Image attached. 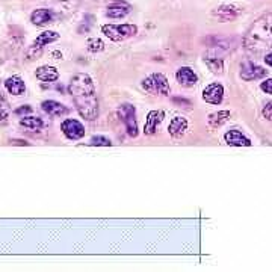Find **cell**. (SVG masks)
<instances>
[{
	"label": "cell",
	"instance_id": "1",
	"mask_svg": "<svg viewBox=\"0 0 272 272\" xmlns=\"http://www.w3.org/2000/svg\"><path fill=\"white\" fill-rule=\"evenodd\" d=\"M68 92L73 95L76 109L82 118L94 121L99 116V100L95 95L94 82L86 73H77L71 77Z\"/></svg>",
	"mask_w": 272,
	"mask_h": 272
},
{
	"label": "cell",
	"instance_id": "2",
	"mask_svg": "<svg viewBox=\"0 0 272 272\" xmlns=\"http://www.w3.org/2000/svg\"><path fill=\"white\" fill-rule=\"evenodd\" d=\"M271 44H272V22L269 18H263V20H259L256 25L251 26L246 35L245 46L251 53L259 54L265 49H269Z\"/></svg>",
	"mask_w": 272,
	"mask_h": 272
},
{
	"label": "cell",
	"instance_id": "3",
	"mask_svg": "<svg viewBox=\"0 0 272 272\" xmlns=\"http://www.w3.org/2000/svg\"><path fill=\"white\" fill-rule=\"evenodd\" d=\"M142 88L151 95H168L169 82L162 73H153L142 81Z\"/></svg>",
	"mask_w": 272,
	"mask_h": 272
},
{
	"label": "cell",
	"instance_id": "4",
	"mask_svg": "<svg viewBox=\"0 0 272 272\" xmlns=\"http://www.w3.org/2000/svg\"><path fill=\"white\" fill-rule=\"evenodd\" d=\"M56 40H59V33L57 32H53V30H46L43 33H40L36 36V40L32 43V46L29 47L27 53H26V57H27V61H33V59H38V57L41 56L43 53V49L56 41Z\"/></svg>",
	"mask_w": 272,
	"mask_h": 272
},
{
	"label": "cell",
	"instance_id": "5",
	"mask_svg": "<svg viewBox=\"0 0 272 272\" xmlns=\"http://www.w3.org/2000/svg\"><path fill=\"white\" fill-rule=\"evenodd\" d=\"M102 32L112 41H124L138 33V27L135 25H105Z\"/></svg>",
	"mask_w": 272,
	"mask_h": 272
},
{
	"label": "cell",
	"instance_id": "6",
	"mask_svg": "<svg viewBox=\"0 0 272 272\" xmlns=\"http://www.w3.org/2000/svg\"><path fill=\"white\" fill-rule=\"evenodd\" d=\"M118 112H120L121 120L126 124L129 136H132V138H136V136H138V123H136V109H135V106L126 103V105H123L120 108Z\"/></svg>",
	"mask_w": 272,
	"mask_h": 272
},
{
	"label": "cell",
	"instance_id": "7",
	"mask_svg": "<svg viewBox=\"0 0 272 272\" xmlns=\"http://www.w3.org/2000/svg\"><path fill=\"white\" fill-rule=\"evenodd\" d=\"M62 133L67 136L68 139L71 141H77V139H82L85 136V127L81 121L73 120V118H67L62 124H61Z\"/></svg>",
	"mask_w": 272,
	"mask_h": 272
},
{
	"label": "cell",
	"instance_id": "8",
	"mask_svg": "<svg viewBox=\"0 0 272 272\" xmlns=\"http://www.w3.org/2000/svg\"><path fill=\"white\" fill-rule=\"evenodd\" d=\"M224 99V86L221 83H212L204 88L203 100L210 105H219Z\"/></svg>",
	"mask_w": 272,
	"mask_h": 272
},
{
	"label": "cell",
	"instance_id": "9",
	"mask_svg": "<svg viewBox=\"0 0 272 272\" xmlns=\"http://www.w3.org/2000/svg\"><path fill=\"white\" fill-rule=\"evenodd\" d=\"M165 118V112L163 110H151L147 115L145 120V126H144V133L145 135H154L158 130V127L161 126V123Z\"/></svg>",
	"mask_w": 272,
	"mask_h": 272
},
{
	"label": "cell",
	"instance_id": "10",
	"mask_svg": "<svg viewBox=\"0 0 272 272\" xmlns=\"http://www.w3.org/2000/svg\"><path fill=\"white\" fill-rule=\"evenodd\" d=\"M268 74V70L252 64V62H246L242 65L241 68V77L244 81H254V79H262Z\"/></svg>",
	"mask_w": 272,
	"mask_h": 272
},
{
	"label": "cell",
	"instance_id": "11",
	"mask_svg": "<svg viewBox=\"0 0 272 272\" xmlns=\"http://www.w3.org/2000/svg\"><path fill=\"white\" fill-rule=\"evenodd\" d=\"M176 79H177V82H179L182 86H186V88L195 86V85L198 83L197 74L193 73L189 67H182V68H179L177 73H176Z\"/></svg>",
	"mask_w": 272,
	"mask_h": 272
},
{
	"label": "cell",
	"instance_id": "12",
	"mask_svg": "<svg viewBox=\"0 0 272 272\" xmlns=\"http://www.w3.org/2000/svg\"><path fill=\"white\" fill-rule=\"evenodd\" d=\"M30 22L35 26H47L54 22V12L52 9H36L30 15Z\"/></svg>",
	"mask_w": 272,
	"mask_h": 272
},
{
	"label": "cell",
	"instance_id": "13",
	"mask_svg": "<svg viewBox=\"0 0 272 272\" xmlns=\"http://www.w3.org/2000/svg\"><path fill=\"white\" fill-rule=\"evenodd\" d=\"M186 130H188V120L185 116H176V118H172L168 127V132L172 138H182Z\"/></svg>",
	"mask_w": 272,
	"mask_h": 272
},
{
	"label": "cell",
	"instance_id": "14",
	"mask_svg": "<svg viewBox=\"0 0 272 272\" xmlns=\"http://www.w3.org/2000/svg\"><path fill=\"white\" fill-rule=\"evenodd\" d=\"M225 142L228 145H235V147H249L251 141L246 138L245 135H242L239 130H230L225 133Z\"/></svg>",
	"mask_w": 272,
	"mask_h": 272
},
{
	"label": "cell",
	"instance_id": "15",
	"mask_svg": "<svg viewBox=\"0 0 272 272\" xmlns=\"http://www.w3.org/2000/svg\"><path fill=\"white\" fill-rule=\"evenodd\" d=\"M5 88L12 95H23L26 92V85H25L22 77H18V76L8 77V79L5 81Z\"/></svg>",
	"mask_w": 272,
	"mask_h": 272
},
{
	"label": "cell",
	"instance_id": "16",
	"mask_svg": "<svg viewBox=\"0 0 272 272\" xmlns=\"http://www.w3.org/2000/svg\"><path fill=\"white\" fill-rule=\"evenodd\" d=\"M41 108L46 113H49L52 116H62V115L68 113V109L62 103L56 102V100H46L41 103Z\"/></svg>",
	"mask_w": 272,
	"mask_h": 272
},
{
	"label": "cell",
	"instance_id": "17",
	"mask_svg": "<svg viewBox=\"0 0 272 272\" xmlns=\"http://www.w3.org/2000/svg\"><path fill=\"white\" fill-rule=\"evenodd\" d=\"M239 14H241V9L236 8V6H233V5H222L218 9L213 11V15L218 17L219 20H222V22L233 20V18H236Z\"/></svg>",
	"mask_w": 272,
	"mask_h": 272
},
{
	"label": "cell",
	"instance_id": "18",
	"mask_svg": "<svg viewBox=\"0 0 272 272\" xmlns=\"http://www.w3.org/2000/svg\"><path fill=\"white\" fill-rule=\"evenodd\" d=\"M36 79L41 82H54L59 79V71L52 65H43L36 70Z\"/></svg>",
	"mask_w": 272,
	"mask_h": 272
},
{
	"label": "cell",
	"instance_id": "19",
	"mask_svg": "<svg viewBox=\"0 0 272 272\" xmlns=\"http://www.w3.org/2000/svg\"><path fill=\"white\" fill-rule=\"evenodd\" d=\"M130 12V5L123 3V2H115L113 5H110L106 11V15L109 18H123Z\"/></svg>",
	"mask_w": 272,
	"mask_h": 272
},
{
	"label": "cell",
	"instance_id": "20",
	"mask_svg": "<svg viewBox=\"0 0 272 272\" xmlns=\"http://www.w3.org/2000/svg\"><path fill=\"white\" fill-rule=\"evenodd\" d=\"M230 118V112L228 110H219V112H215L209 115V126L212 129H217V127H221L222 124L227 123V120Z\"/></svg>",
	"mask_w": 272,
	"mask_h": 272
},
{
	"label": "cell",
	"instance_id": "21",
	"mask_svg": "<svg viewBox=\"0 0 272 272\" xmlns=\"http://www.w3.org/2000/svg\"><path fill=\"white\" fill-rule=\"evenodd\" d=\"M20 126L29 129V130H41L43 129V120L38 116H23L20 120Z\"/></svg>",
	"mask_w": 272,
	"mask_h": 272
},
{
	"label": "cell",
	"instance_id": "22",
	"mask_svg": "<svg viewBox=\"0 0 272 272\" xmlns=\"http://www.w3.org/2000/svg\"><path fill=\"white\" fill-rule=\"evenodd\" d=\"M204 61L207 64V67L212 70V73H215V74H221L222 73V59L221 57H204Z\"/></svg>",
	"mask_w": 272,
	"mask_h": 272
},
{
	"label": "cell",
	"instance_id": "23",
	"mask_svg": "<svg viewBox=\"0 0 272 272\" xmlns=\"http://www.w3.org/2000/svg\"><path fill=\"white\" fill-rule=\"evenodd\" d=\"M105 49V43L99 38H91L88 40V50L92 52V53H97V52H102Z\"/></svg>",
	"mask_w": 272,
	"mask_h": 272
},
{
	"label": "cell",
	"instance_id": "24",
	"mask_svg": "<svg viewBox=\"0 0 272 272\" xmlns=\"http://www.w3.org/2000/svg\"><path fill=\"white\" fill-rule=\"evenodd\" d=\"M89 145H105V147H110L112 142L106 136H94V138L89 141Z\"/></svg>",
	"mask_w": 272,
	"mask_h": 272
},
{
	"label": "cell",
	"instance_id": "25",
	"mask_svg": "<svg viewBox=\"0 0 272 272\" xmlns=\"http://www.w3.org/2000/svg\"><path fill=\"white\" fill-rule=\"evenodd\" d=\"M262 115L265 116L266 120L272 121V102H268V103L263 106V109H262Z\"/></svg>",
	"mask_w": 272,
	"mask_h": 272
},
{
	"label": "cell",
	"instance_id": "26",
	"mask_svg": "<svg viewBox=\"0 0 272 272\" xmlns=\"http://www.w3.org/2000/svg\"><path fill=\"white\" fill-rule=\"evenodd\" d=\"M260 88H262V91H265L266 94H271V95H272V77H271V79H268V81H265V82H262Z\"/></svg>",
	"mask_w": 272,
	"mask_h": 272
},
{
	"label": "cell",
	"instance_id": "27",
	"mask_svg": "<svg viewBox=\"0 0 272 272\" xmlns=\"http://www.w3.org/2000/svg\"><path fill=\"white\" fill-rule=\"evenodd\" d=\"M8 118V110L5 109H0V123H5Z\"/></svg>",
	"mask_w": 272,
	"mask_h": 272
},
{
	"label": "cell",
	"instance_id": "28",
	"mask_svg": "<svg viewBox=\"0 0 272 272\" xmlns=\"http://www.w3.org/2000/svg\"><path fill=\"white\" fill-rule=\"evenodd\" d=\"M29 112H32V108L30 106H23L20 109H17V113L18 115H20V113H29Z\"/></svg>",
	"mask_w": 272,
	"mask_h": 272
},
{
	"label": "cell",
	"instance_id": "29",
	"mask_svg": "<svg viewBox=\"0 0 272 272\" xmlns=\"http://www.w3.org/2000/svg\"><path fill=\"white\" fill-rule=\"evenodd\" d=\"M61 2H64V3H68V5H73V6H76L77 3L81 2V0H61Z\"/></svg>",
	"mask_w": 272,
	"mask_h": 272
},
{
	"label": "cell",
	"instance_id": "30",
	"mask_svg": "<svg viewBox=\"0 0 272 272\" xmlns=\"http://www.w3.org/2000/svg\"><path fill=\"white\" fill-rule=\"evenodd\" d=\"M265 62H266L268 65H271V67H272V53H269V54H266V56H265Z\"/></svg>",
	"mask_w": 272,
	"mask_h": 272
}]
</instances>
